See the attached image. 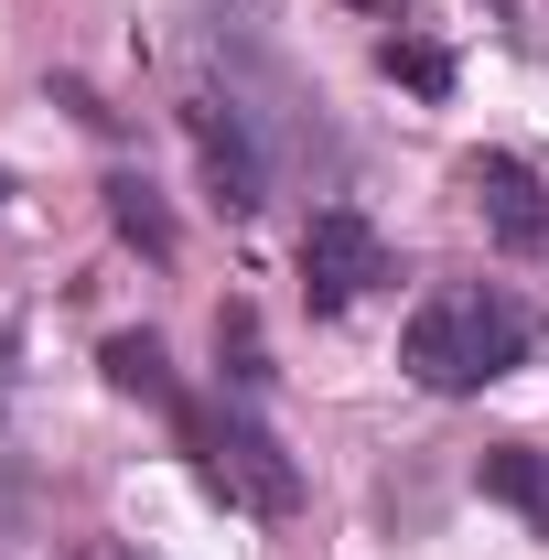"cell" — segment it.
Returning <instances> with one entry per match:
<instances>
[{
    "instance_id": "cell-1",
    "label": "cell",
    "mask_w": 549,
    "mask_h": 560,
    "mask_svg": "<svg viewBox=\"0 0 549 560\" xmlns=\"http://www.w3.org/2000/svg\"><path fill=\"white\" fill-rule=\"evenodd\" d=\"M528 335H539V324H528L517 291H495V280H442L410 324H399V366H410L431 399H475L506 366H528Z\"/></svg>"
},
{
    "instance_id": "cell-2",
    "label": "cell",
    "mask_w": 549,
    "mask_h": 560,
    "mask_svg": "<svg viewBox=\"0 0 549 560\" xmlns=\"http://www.w3.org/2000/svg\"><path fill=\"white\" fill-rule=\"evenodd\" d=\"M173 431H184L195 475H206L226 506H248V517H291V506H302V464L280 453V431L248 410V399H173Z\"/></svg>"
},
{
    "instance_id": "cell-3",
    "label": "cell",
    "mask_w": 549,
    "mask_h": 560,
    "mask_svg": "<svg viewBox=\"0 0 549 560\" xmlns=\"http://www.w3.org/2000/svg\"><path fill=\"white\" fill-rule=\"evenodd\" d=\"M377 280H388V237L355 206H324L302 226V302H313V313H355Z\"/></svg>"
},
{
    "instance_id": "cell-4",
    "label": "cell",
    "mask_w": 549,
    "mask_h": 560,
    "mask_svg": "<svg viewBox=\"0 0 549 560\" xmlns=\"http://www.w3.org/2000/svg\"><path fill=\"white\" fill-rule=\"evenodd\" d=\"M464 184H475L484 226H495L506 248H549V184L517 162V151H475V162H464Z\"/></svg>"
},
{
    "instance_id": "cell-5",
    "label": "cell",
    "mask_w": 549,
    "mask_h": 560,
    "mask_svg": "<svg viewBox=\"0 0 549 560\" xmlns=\"http://www.w3.org/2000/svg\"><path fill=\"white\" fill-rule=\"evenodd\" d=\"M184 119H195V151H206V173H215V206H226V215H248V206H259V162H248L237 119H226L215 97H195Z\"/></svg>"
},
{
    "instance_id": "cell-6",
    "label": "cell",
    "mask_w": 549,
    "mask_h": 560,
    "mask_svg": "<svg viewBox=\"0 0 549 560\" xmlns=\"http://www.w3.org/2000/svg\"><path fill=\"white\" fill-rule=\"evenodd\" d=\"M475 486L495 495V506H517L528 528H549V453H539V442H495V453H475Z\"/></svg>"
},
{
    "instance_id": "cell-7",
    "label": "cell",
    "mask_w": 549,
    "mask_h": 560,
    "mask_svg": "<svg viewBox=\"0 0 549 560\" xmlns=\"http://www.w3.org/2000/svg\"><path fill=\"white\" fill-rule=\"evenodd\" d=\"M97 366H108V388H130V399H151V410H173V399H184V388H173V355L151 346V335H108Z\"/></svg>"
},
{
    "instance_id": "cell-8",
    "label": "cell",
    "mask_w": 549,
    "mask_h": 560,
    "mask_svg": "<svg viewBox=\"0 0 549 560\" xmlns=\"http://www.w3.org/2000/svg\"><path fill=\"white\" fill-rule=\"evenodd\" d=\"M108 215H119V237H130V248H151V259L173 248V215H162V195H151L140 173H108Z\"/></svg>"
},
{
    "instance_id": "cell-9",
    "label": "cell",
    "mask_w": 549,
    "mask_h": 560,
    "mask_svg": "<svg viewBox=\"0 0 549 560\" xmlns=\"http://www.w3.org/2000/svg\"><path fill=\"white\" fill-rule=\"evenodd\" d=\"M377 66L399 75V86H420V97H442V86H453V55H442V44H420V33H388V44H377Z\"/></svg>"
},
{
    "instance_id": "cell-10",
    "label": "cell",
    "mask_w": 549,
    "mask_h": 560,
    "mask_svg": "<svg viewBox=\"0 0 549 560\" xmlns=\"http://www.w3.org/2000/svg\"><path fill=\"white\" fill-rule=\"evenodd\" d=\"M215 355H226V377H237V388H259V377H270V366H259V324H248V302H226V313H215Z\"/></svg>"
}]
</instances>
